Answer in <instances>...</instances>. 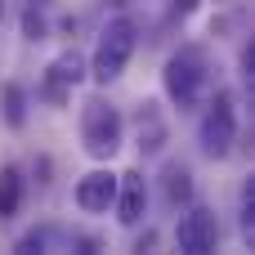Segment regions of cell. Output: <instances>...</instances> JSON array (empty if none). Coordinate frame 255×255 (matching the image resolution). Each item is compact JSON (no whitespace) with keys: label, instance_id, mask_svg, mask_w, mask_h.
<instances>
[{"label":"cell","instance_id":"cell-1","mask_svg":"<svg viewBox=\"0 0 255 255\" xmlns=\"http://www.w3.org/2000/svg\"><path fill=\"white\" fill-rule=\"evenodd\" d=\"M161 85H166V99L175 108H197L206 85H211V58L202 45H179L170 58H166V72H161Z\"/></svg>","mask_w":255,"mask_h":255},{"label":"cell","instance_id":"cell-2","mask_svg":"<svg viewBox=\"0 0 255 255\" xmlns=\"http://www.w3.org/2000/svg\"><path fill=\"white\" fill-rule=\"evenodd\" d=\"M134 45H139V27H134V18H112V22L103 27L99 45H94L90 76H94L99 85H112V81L126 72V63H130Z\"/></svg>","mask_w":255,"mask_h":255},{"label":"cell","instance_id":"cell-3","mask_svg":"<svg viewBox=\"0 0 255 255\" xmlns=\"http://www.w3.org/2000/svg\"><path fill=\"white\" fill-rule=\"evenodd\" d=\"M121 134H126L121 112H117L103 94H94V99L81 108V143H85V152H90L94 161H108V157H117Z\"/></svg>","mask_w":255,"mask_h":255},{"label":"cell","instance_id":"cell-4","mask_svg":"<svg viewBox=\"0 0 255 255\" xmlns=\"http://www.w3.org/2000/svg\"><path fill=\"white\" fill-rule=\"evenodd\" d=\"M197 143L211 161H224L238 143V112H233V94L229 90H215L202 121H197Z\"/></svg>","mask_w":255,"mask_h":255},{"label":"cell","instance_id":"cell-5","mask_svg":"<svg viewBox=\"0 0 255 255\" xmlns=\"http://www.w3.org/2000/svg\"><path fill=\"white\" fill-rule=\"evenodd\" d=\"M175 242H179V251H188V255L215 251V242H220L215 215H211L206 206H188V211L179 215V224H175Z\"/></svg>","mask_w":255,"mask_h":255},{"label":"cell","instance_id":"cell-6","mask_svg":"<svg viewBox=\"0 0 255 255\" xmlns=\"http://www.w3.org/2000/svg\"><path fill=\"white\" fill-rule=\"evenodd\" d=\"M112 206H117V220H121L126 229H134V224L143 220V211H148V179H143L139 170L117 175V197H112Z\"/></svg>","mask_w":255,"mask_h":255},{"label":"cell","instance_id":"cell-7","mask_svg":"<svg viewBox=\"0 0 255 255\" xmlns=\"http://www.w3.org/2000/svg\"><path fill=\"white\" fill-rule=\"evenodd\" d=\"M112 197H117V175L112 170H90V175L76 179V206L85 215H103L112 206Z\"/></svg>","mask_w":255,"mask_h":255},{"label":"cell","instance_id":"cell-8","mask_svg":"<svg viewBox=\"0 0 255 255\" xmlns=\"http://www.w3.org/2000/svg\"><path fill=\"white\" fill-rule=\"evenodd\" d=\"M134 130H139V152H143V157H161V152H166L170 130H166V117H161L157 103H143V108H139Z\"/></svg>","mask_w":255,"mask_h":255},{"label":"cell","instance_id":"cell-9","mask_svg":"<svg viewBox=\"0 0 255 255\" xmlns=\"http://www.w3.org/2000/svg\"><path fill=\"white\" fill-rule=\"evenodd\" d=\"M81 76H85V58H81L76 49H67V54H58V58L49 63L45 85H49V94H54V99H63V90H72Z\"/></svg>","mask_w":255,"mask_h":255},{"label":"cell","instance_id":"cell-10","mask_svg":"<svg viewBox=\"0 0 255 255\" xmlns=\"http://www.w3.org/2000/svg\"><path fill=\"white\" fill-rule=\"evenodd\" d=\"M161 193H166L170 206H188V202H193V170H188L184 161H170V166L161 170Z\"/></svg>","mask_w":255,"mask_h":255},{"label":"cell","instance_id":"cell-11","mask_svg":"<svg viewBox=\"0 0 255 255\" xmlns=\"http://www.w3.org/2000/svg\"><path fill=\"white\" fill-rule=\"evenodd\" d=\"M18 206H22V170L0 166V220H13Z\"/></svg>","mask_w":255,"mask_h":255},{"label":"cell","instance_id":"cell-12","mask_svg":"<svg viewBox=\"0 0 255 255\" xmlns=\"http://www.w3.org/2000/svg\"><path fill=\"white\" fill-rule=\"evenodd\" d=\"M54 0H27L22 4V36L27 40H45V13Z\"/></svg>","mask_w":255,"mask_h":255},{"label":"cell","instance_id":"cell-13","mask_svg":"<svg viewBox=\"0 0 255 255\" xmlns=\"http://www.w3.org/2000/svg\"><path fill=\"white\" fill-rule=\"evenodd\" d=\"M4 121L13 130L27 121V94H22V85H4Z\"/></svg>","mask_w":255,"mask_h":255},{"label":"cell","instance_id":"cell-14","mask_svg":"<svg viewBox=\"0 0 255 255\" xmlns=\"http://www.w3.org/2000/svg\"><path fill=\"white\" fill-rule=\"evenodd\" d=\"M242 233H247V238L255 233V184L242 188Z\"/></svg>","mask_w":255,"mask_h":255},{"label":"cell","instance_id":"cell-15","mask_svg":"<svg viewBox=\"0 0 255 255\" xmlns=\"http://www.w3.org/2000/svg\"><path fill=\"white\" fill-rule=\"evenodd\" d=\"M193 9H197V0H175V4H170V18H188Z\"/></svg>","mask_w":255,"mask_h":255},{"label":"cell","instance_id":"cell-16","mask_svg":"<svg viewBox=\"0 0 255 255\" xmlns=\"http://www.w3.org/2000/svg\"><path fill=\"white\" fill-rule=\"evenodd\" d=\"M0 13H4V0H0Z\"/></svg>","mask_w":255,"mask_h":255}]
</instances>
